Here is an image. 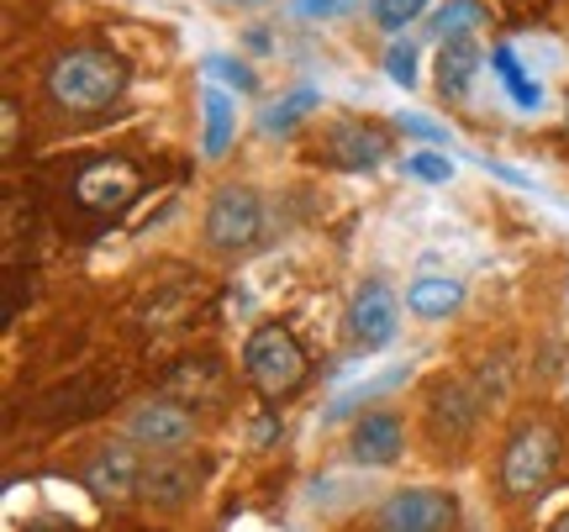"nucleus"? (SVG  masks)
<instances>
[{"instance_id": "12", "label": "nucleus", "mask_w": 569, "mask_h": 532, "mask_svg": "<svg viewBox=\"0 0 569 532\" xmlns=\"http://www.w3.org/2000/svg\"><path fill=\"white\" fill-rule=\"evenodd\" d=\"M348 453H353V464H365V470H386V464H396V459L407 453V422L390 406L365 411V416L353 422V432H348Z\"/></svg>"}, {"instance_id": "16", "label": "nucleus", "mask_w": 569, "mask_h": 532, "mask_svg": "<svg viewBox=\"0 0 569 532\" xmlns=\"http://www.w3.org/2000/svg\"><path fill=\"white\" fill-rule=\"evenodd\" d=\"M311 111H317V90H311V84H296L290 96H280V101H269L264 111H259V132H264V138H284V132H296Z\"/></svg>"}, {"instance_id": "1", "label": "nucleus", "mask_w": 569, "mask_h": 532, "mask_svg": "<svg viewBox=\"0 0 569 532\" xmlns=\"http://www.w3.org/2000/svg\"><path fill=\"white\" fill-rule=\"evenodd\" d=\"M127 80H132V69H127L122 53H111V48H69V53L48 63L42 96L59 106L63 117H101L127 96Z\"/></svg>"}, {"instance_id": "13", "label": "nucleus", "mask_w": 569, "mask_h": 532, "mask_svg": "<svg viewBox=\"0 0 569 532\" xmlns=\"http://www.w3.org/2000/svg\"><path fill=\"white\" fill-rule=\"evenodd\" d=\"M238 138V106L222 84H201V159L222 164Z\"/></svg>"}, {"instance_id": "10", "label": "nucleus", "mask_w": 569, "mask_h": 532, "mask_svg": "<svg viewBox=\"0 0 569 532\" xmlns=\"http://www.w3.org/2000/svg\"><path fill=\"white\" fill-rule=\"evenodd\" d=\"M322 159L332 169H348V174L380 169L390 159V132L386 127H375V122H359V117H343V122L327 127Z\"/></svg>"}, {"instance_id": "28", "label": "nucleus", "mask_w": 569, "mask_h": 532, "mask_svg": "<svg viewBox=\"0 0 569 532\" xmlns=\"http://www.w3.org/2000/svg\"><path fill=\"white\" fill-rule=\"evenodd\" d=\"M565 122H569V90H565Z\"/></svg>"}, {"instance_id": "9", "label": "nucleus", "mask_w": 569, "mask_h": 532, "mask_svg": "<svg viewBox=\"0 0 569 532\" xmlns=\"http://www.w3.org/2000/svg\"><path fill=\"white\" fill-rule=\"evenodd\" d=\"M138 443L122 438V443H106V449L90 453V464H84V491L96 495L101 506H122L132 495H142V464L138 459Z\"/></svg>"}, {"instance_id": "7", "label": "nucleus", "mask_w": 569, "mask_h": 532, "mask_svg": "<svg viewBox=\"0 0 569 532\" xmlns=\"http://www.w3.org/2000/svg\"><path fill=\"white\" fill-rule=\"evenodd\" d=\"M396 322H401V301H396V290H390L386 280H365V285L353 290L348 317H343L348 349L380 353L390 338H396Z\"/></svg>"}, {"instance_id": "22", "label": "nucleus", "mask_w": 569, "mask_h": 532, "mask_svg": "<svg viewBox=\"0 0 569 532\" xmlns=\"http://www.w3.org/2000/svg\"><path fill=\"white\" fill-rule=\"evenodd\" d=\"M386 74L401 84V90H411V84H417V74H422V69H417V48H411V42H390V48H386Z\"/></svg>"}, {"instance_id": "29", "label": "nucleus", "mask_w": 569, "mask_h": 532, "mask_svg": "<svg viewBox=\"0 0 569 532\" xmlns=\"http://www.w3.org/2000/svg\"><path fill=\"white\" fill-rule=\"evenodd\" d=\"M565 406H569V380H565Z\"/></svg>"}, {"instance_id": "18", "label": "nucleus", "mask_w": 569, "mask_h": 532, "mask_svg": "<svg viewBox=\"0 0 569 532\" xmlns=\"http://www.w3.org/2000/svg\"><path fill=\"white\" fill-rule=\"evenodd\" d=\"M490 69L501 74L507 96L517 101V111H538V106H543V90H538V80H528V69L517 63V53H511L507 42H496V48H490Z\"/></svg>"}, {"instance_id": "4", "label": "nucleus", "mask_w": 569, "mask_h": 532, "mask_svg": "<svg viewBox=\"0 0 569 532\" xmlns=\"http://www.w3.org/2000/svg\"><path fill=\"white\" fill-rule=\"evenodd\" d=\"M264 238V195L253 184H222L201 211V243L222 259H238Z\"/></svg>"}, {"instance_id": "20", "label": "nucleus", "mask_w": 569, "mask_h": 532, "mask_svg": "<svg viewBox=\"0 0 569 532\" xmlns=\"http://www.w3.org/2000/svg\"><path fill=\"white\" fill-rule=\"evenodd\" d=\"M206 80H222V84H232V90H243V96H253L259 90V74L248 69L243 59H227V53H206Z\"/></svg>"}, {"instance_id": "19", "label": "nucleus", "mask_w": 569, "mask_h": 532, "mask_svg": "<svg viewBox=\"0 0 569 532\" xmlns=\"http://www.w3.org/2000/svg\"><path fill=\"white\" fill-rule=\"evenodd\" d=\"M490 21V6L486 0H443L438 6V17H432V38L448 42V38H469L475 27H486Z\"/></svg>"}, {"instance_id": "21", "label": "nucleus", "mask_w": 569, "mask_h": 532, "mask_svg": "<svg viewBox=\"0 0 569 532\" xmlns=\"http://www.w3.org/2000/svg\"><path fill=\"white\" fill-rule=\"evenodd\" d=\"M422 11H427V0H369V17H375V27H386V32H401Z\"/></svg>"}, {"instance_id": "3", "label": "nucleus", "mask_w": 569, "mask_h": 532, "mask_svg": "<svg viewBox=\"0 0 569 532\" xmlns=\"http://www.w3.org/2000/svg\"><path fill=\"white\" fill-rule=\"evenodd\" d=\"M243 374L253 380V390L264 395L269 406H284L306 385L311 359H306V349L296 343V332L284 322H259L243 343Z\"/></svg>"}, {"instance_id": "25", "label": "nucleus", "mask_w": 569, "mask_h": 532, "mask_svg": "<svg viewBox=\"0 0 569 532\" xmlns=\"http://www.w3.org/2000/svg\"><path fill=\"white\" fill-rule=\"evenodd\" d=\"M396 127H401V132H407V138H422V143H448V132L438 122H427V117H396Z\"/></svg>"}, {"instance_id": "27", "label": "nucleus", "mask_w": 569, "mask_h": 532, "mask_svg": "<svg viewBox=\"0 0 569 532\" xmlns=\"http://www.w3.org/2000/svg\"><path fill=\"white\" fill-rule=\"evenodd\" d=\"M549 532H569V512H565V516H553V522H549Z\"/></svg>"}, {"instance_id": "23", "label": "nucleus", "mask_w": 569, "mask_h": 532, "mask_svg": "<svg viewBox=\"0 0 569 532\" xmlns=\"http://www.w3.org/2000/svg\"><path fill=\"white\" fill-rule=\"evenodd\" d=\"M407 174H411V180L448 184V180H453V164H448L443 153H407Z\"/></svg>"}, {"instance_id": "14", "label": "nucleus", "mask_w": 569, "mask_h": 532, "mask_svg": "<svg viewBox=\"0 0 569 532\" xmlns=\"http://www.w3.org/2000/svg\"><path fill=\"white\" fill-rule=\"evenodd\" d=\"M480 59H486V53L469 38H448L443 48H438V90H443V101H465L475 74H480Z\"/></svg>"}, {"instance_id": "26", "label": "nucleus", "mask_w": 569, "mask_h": 532, "mask_svg": "<svg viewBox=\"0 0 569 532\" xmlns=\"http://www.w3.org/2000/svg\"><path fill=\"white\" fill-rule=\"evenodd\" d=\"M27 532H74V528H69V522H53V516H48V522H32Z\"/></svg>"}, {"instance_id": "15", "label": "nucleus", "mask_w": 569, "mask_h": 532, "mask_svg": "<svg viewBox=\"0 0 569 532\" xmlns=\"http://www.w3.org/2000/svg\"><path fill=\"white\" fill-rule=\"evenodd\" d=\"M459 307H465V285L448 280V274H422V280H411V290H407V311L422 317V322H443V317H453Z\"/></svg>"}, {"instance_id": "6", "label": "nucleus", "mask_w": 569, "mask_h": 532, "mask_svg": "<svg viewBox=\"0 0 569 532\" xmlns=\"http://www.w3.org/2000/svg\"><path fill=\"white\" fill-rule=\"evenodd\" d=\"M453 528H459V501H453V491H438V485L396 491L375 512V532H453Z\"/></svg>"}, {"instance_id": "8", "label": "nucleus", "mask_w": 569, "mask_h": 532, "mask_svg": "<svg viewBox=\"0 0 569 532\" xmlns=\"http://www.w3.org/2000/svg\"><path fill=\"white\" fill-rule=\"evenodd\" d=\"M142 195V174L132 159H96L74 174V201L96 217H122L127 205Z\"/></svg>"}, {"instance_id": "11", "label": "nucleus", "mask_w": 569, "mask_h": 532, "mask_svg": "<svg viewBox=\"0 0 569 532\" xmlns=\"http://www.w3.org/2000/svg\"><path fill=\"white\" fill-rule=\"evenodd\" d=\"M475 422H480V395L465 380H453V374L432 380V390H427V438L438 449L443 443H465L475 432Z\"/></svg>"}, {"instance_id": "17", "label": "nucleus", "mask_w": 569, "mask_h": 532, "mask_svg": "<svg viewBox=\"0 0 569 532\" xmlns=\"http://www.w3.org/2000/svg\"><path fill=\"white\" fill-rule=\"evenodd\" d=\"M196 491V474L174 464V459H153L148 470H142V495L153 501V506H180L184 495Z\"/></svg>"}, {"instance_id": "24", "label": "nucleus", "mask_w": 569, "mask_h": 532, "mask_svg": "<svg viewBox=\"0 0 569 532\" xmlns=\"http://www.w3.org/2000/svg\"><path fill=\"white\" fill-rule=\"evenodd\" d=\"M353 0H290V11L301 21H332V17H343Z\"/></svg>"}, {"instance_id": "5", "label": "nucleus", "mask_w": 569, "mask_h": 532, "mask_svg": "<svg viewBox=\"0 0 569 532\" xmlns=\"http://www.w3.org/2000/svg\"><path fill=\"white\" fill-rule=\"evenodd\" d=\"M127 438L138 443L142 453H153V459H174L196 443V416L184 401L174 395H153V401H142L132 416H127Z\"/></svg>"}, {"instance_id": "2", "label": "nucleus", "mask_w": 569, "mask_h": 532, "mask_svg": "<svg viewBox=\"0 0 569 532\" xmlns=\"http://www.w3.org/2000/svg\"><path fill=\"white\" fill-rule=\"evenodd\" d=\"M559 459H565V432H559V422L543 416V411L517 416L507 428V438H501L496 491L507 495V501H538V495L553 485Z\"/></svg>"}]
</instances>
